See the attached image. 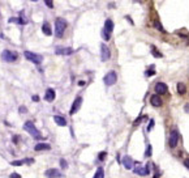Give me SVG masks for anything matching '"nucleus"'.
Listing matches in <instances>:
<instances>
[{"label": "nucleus", "mask_w": 189, "mask_h": 178, "mask_svg": "<svg viewBox=\"0 0 189 178\" xmlns=\"http://www.w3.org/2000/svg\"><path fill=\"white\" fill-rule=\"evenodd\" d=\"M65 29H67V21L61 17H58L55 20V36L58 38H61L64 36Z\"/></svg>", "instance_id": "nucleus-1"}, {"label": "nucleus", "mask_w": 189, "mask_h": 178, "mask_svg": "<svg viewBox=\"0 0 189 178\" xmlns=\"http://www.w3.org/2000/svg\"><path fill=\"white\" fill-rule=\"evenodd\" d=\"M24 130L25 131H28L34 139H41L42 138V134L38 131V128L34 126V123L32 122V120H26V122L24 123Z\"/></svg>", "instance_id": "nucleus-2"}, {"label": "nucleus", "mask_w": 189, "mask_h": 178, "mask_svg": "<svg viewBox=\"0 0 189 178\" xmlns=\"http://www.w3.org/2000/svg\"><path fill=\"white\" fill-rule=\"evenodd\" d=\"M113 30V23L111 19H107L106 23H104V28L102 30V37L104 41H108L110 38H111V33Z\"/></svg>", "instance_id": "nucleus-3"}, {"label": "nucleus", "mask_w": 189, "mask_h": 178, "mask_svg": "<svg viewBox=\"0 0 189 178\" xmlns=\"http://www.w3.org/2000/svg\"><path fill=\"white\" fill-rule=\"evenodd\" d=\"M2 58L3 60H5L8 63H13L19 59V54L16 51H11V50H4L2 53Z\"/></svg>", "instance_id": "nucleus-4"}, {"label": "nucleus", "mask_w": 189, "mask_h": 178, "mask_svg": "<svg viewBox=\"0 0 189 178\" xmlns=\"http://www.w3.org/2000/svg\"><path fill=\"white\" fill-rule=\"evenodd\" d=\"M24 55H25L26 59L30 60V62L34 63V64H41V63L43 62V56H42V55L34 54V53H32V51H25Z\"/></svg>", "instance_id": "nucleus-5"}, {"label": "nucleus", "mask_w": 189, "mask_h": 178, "mask_svg": "<svg viewBox=\"0 0 189 178\" xmlns=\"http://www.w3.org/2000/svg\"><path fill=\"white\" fill-rule=\"evenodd\" d=\"M116 80H117V75H116L115 71H110L107 75L103 77V81H104V84H106L107 86L113 85L116 82Z\"/></svg>", "instance_id": "nucleus-6"}, {"label": "nucleus", "mask_w": 189, "mask_h": 178, "mask_svg": "<svg viewBox=\"0 0 189 178\" xmlns=\"http://www.w3.org/2000/svg\"><path fill=\"white\" fill-rule=\"evenodd\" d=\"M177 143H179V132L176 131V130H172V131H171V134H170L168 144H170L171 148H176Z\"/></svg>", "instance_id": "nucleus-7"}, {"label": "nucleus", "mask_w": 189, "mask_h": 178, "mask_svg": "<svg viewBox=\"0 0 189 178\" xmlns=\"http://www.w3.org/2000/svg\"><path fill=\"white\" fill-rule=\"evenodd\" d=\"M110 58H111V53H110V49L104 45V43H102L100 45V59L103 60V62H106V60H108Z\"/></svg>", "instance_id": "nucleus-8"}, {"label": "nucleus", "mask_w": 189, "mask_h": 178, "mask_svg": "<svg viewBox=\"0 0 189 178\" xmlns=\"http://www.w3.org/2000/svg\"><path fill=\"white\" fill-rule=\"evenodd\" d=\"M81 105H82V97H77L72 103V107H71V110H69V114L71 115L76 114V113L78 111V109L81 107Z\"/></svg>", "instance_id": "nucleus-9"}, {"label": "nucleus", "mask_w": 189, "mask_h": 178, "mask_svg": "<svg viewBox=\"0 0 189 178\" xmlns=\"http://www.w3.org/2000/svg\"><path fill=\"white\" fill-rule=\"evenodd\" d=\"M45 176L47 178H61L63 177L61 172H59L58 169H48V170L45 172Z\"/></svg>", "instance_id": "nucleus-10"}, {"label": "nucleus", "mask_w": 189, "mask_h": 178, "mask_svg": "<svg viewBox=\"0 0 189 178\" xmlns=\"http://www.w3.org/2000/svg\"><path fill=\"white\" fill-rule=\"evenodd\" d=\"M150 103L154 107H160L162 105H163V101H162L160 96H158V94H153L151 98H150Z\"/></svg>", "instance_id": "nucleus-11"}, {"label": "nucleus", "mask_w": 189, "mask_h": 178, "mask_svg": "<svg viewBox=\"0 0 189 178\" xmlns=\"http://www.w3.org/2000/svg\"><path fill=\"white\" fill-rule=\"evenodd\" d=\"M133 172L138 176H147L149 174V169L147 166H142V165H137L136 168H133Z\"/></svg>", "instance_id": "nucleus-12"}, {"label": "nucleus", "mask_w": 189, "mask_h": 178, "mask_svg": "<svg viewBox=\"0 0 189 178\" xmlns=\"http://www.w3.org/2000/svg\"><path fill=\"white\" fill-rule=\"evenodd\" d=\"M123 165H124L125 169H128V170H132V169H133V166H134V161L129 157V156H124V157H123Z\"/></svg>", "instance_id": "nucleus-13"}, {"label": "nucleus", "mask_w": 189, "mask_h": 178, "mask_svg": "<svg viewBox=\"0 0 189 178\" xmlns=\"http://www.w3.org/2000/svg\"><path fill=\"white\" fill-rule=\"evenodd\" d=\"M55 53L58 55H71L73 54V49L71 47H56Z\"/></svg>", "instance_id": "nucleus-14"}, {"label": "nucleus", "mask_w": 189, "mask_h": 178, "mask_svg": "<svg viewBox=\"0 0 189 178\" xmlns=\"http://www.w3.org/2000/svg\"><path fill=\"white\" fill-rule=\"evenodd\" d=\"M167 90H168V88H167V85L164 82H158L155 85V92H157L158 96H159V94H166Z\"/></svg>", "instance_id": "nucleus-15"}, {"label": "nucleus", "mask_w": 189, "mask_h": 178, "mask_svg": "<svg viewBox=\"0 0 189 178\" xmlns=\"http://www.w3.org/2000/svg\"><path fill=\"white\" fill-rule=\"evenodd\" d=\"M55 96H56V93H55V90L52 89V88H48L46 90V94H45V99L47 102H52L55 99Z\"/></svg>", "instance_id": "nucleus-16"}, {"label": "nucleus", "mask_w": 189, "mask_h": 178, "mask_svg": "<svg viewBox=\"0 0 189 178\" xmlns=\"http://www.w3.org/2000/svg\"><path fill=\"white\" fill-rule=\"evenodd\" d=\"M54 120H55L56 124H58V126H61V127L67 126V120H65V118H64V117H61V115H55V117H54Z\"/></svg>", "instance_id": "nucleus-17"}, {"label": "nucleus", "mask_w": 189, "mask_h": 178, "mask_svg": "<svg viewBox=\"0 0 189 178\" xmlns=\"http://www.w3.org/2000/svg\"><path fill=\"white\" fill-rule=\"evenodd\" d=\"M34 149L35 151H48V149H51V145L50 144H47V143H38V144L34 147Z\"/></svg>", "instance_id": "nucleus-18"}, {"label": "nucleus", "mask_w": 189, "mask_h": 178, "mask_svg": "<svg viewBox=\"0 0 189 178\" xmlns=\"http://www.w3.org/2000/svg\"><path fill=\"white\" fill-rule=\"evenodd\" d=\"M42 32L45 33L46 36H51V34H52V30H51L50 24H48V23H43V25H42Z\"/></svg>", "instance_id": "nucleus-19"}, {"label": "nucleus", "mask_w": 189, "mask_h": 178, "mask_svg": "<svg viewBox=\"0 0 189 178\" xmlns=\"http://www.w3.org/2000/svg\"><path fill=\"white\" fill-rule=\"evenodd\" d=\"M176 89H177V93L179 94H184V93L187 92V85L184 84V82H177Z\"/></svg>", "instance_id": "nucleus-20"}, {"label": "nucleus", "mask_w": 189, "mask_h": 178, "mask_svg": "<svg viewBox=\"0 0 189 178\" xmlns=\"http://www.w3.org/2000/svg\"><path fill=\"white\" fill-rule=\"evenodd\" d=\"M93 178H104V172H103V168H98L95 172V174Z\"/></svg>", "instance_id": "nucleus-21"}, {"label": "nucleus", "mask_w": 189, "mask_h": 178, "mask_svg": "<svg viewBox=\"0 0 189 178\" xmlns=\"http://www.w3.org/2000/svg\"><path fill=\"white\" fill-rule=\"evenodd\" d=\"M154 28L158 29V30H159V32H162V33H164V29H163V26H162L160 21H158V20L154 21Z\"/></svg>", "instance_id": "nucleus-22"}, {"label": "nucleus", "mask_w": 189, "mask_h": 178, "mask_svg": "<svg viewBox=\"0 0 189 178\" xmlns=\"http://www.w3.org/2000/svg\"><path fill=\"white\" fill-rule=\"evenodd\" d=\"M151 54H153V56H155V58H163V55H162L157 49H154V47L151 49Z\"/></svg>", "instance_id": "nucleus-23"}, {"label": "nucleus", "mask_w": 189, "mask_h": 178, "mask_svg": "<svg viewBox=\"0 0 189 178\" xmlns=\"http://www.w3.org/2000/svg\"><path fill=\"white\" fill-rule=\"evenodd\" d=\"M147 118V117L146 115H141V117H138V118L137 119H136L134 120V122H133V126H138L140 123H141V120H143V119H146Z\"/></svg>", "instance_id": "nucleus-24"}, {"label": "nucleus", "mask_w": 189, "mask_h": 178, "mask_svg": "<svg viewBox=\"0 0 189 178\" xmlns=\"http://www.w3.org/2000/svg\"><path fill=\"white\" fill-rule=\"evenodd\" d=\"M153 75H155V71H154V69H147V71H145V76L150 77Z\"/></svg>", "instance_id": "nucleus-25"}, {"label": "nucleus", "mask_w": 189, "mask_h": 178, "mask_svg": "<svg viewBox=\"0 0 189 178\" xmlns=\"http://www.w3.org/2000/svg\"><path fill=\"white\" fill-rule=\"evenodd\" d=\"M11 164L15 165V166H20V165H22V164H25V162H24V160H17V161H12Z\"/></svg>", "instance_id": "nucleus-26"}, {"label": "nucleus", "mask_w": 189, "mask_h": 178, "mask_svg": "<svg viewBox=\"0 0 189 178\" xmlns=\"http://www.w3.org/2000/svg\"><path fill=\"white\" fill-rule=\"evenodd\" d=\"M60 166H61V168H63V169H65V168H68V162H67V161H65V160H64V159H61V160H60Z\"/></svg>", "instance_id": "nucleus-27"}, {"label": "nucleus", "mask_w": 189, "mask_h": 178, "mask_svg": "<svg viewBox=\"0 0 189 178\" xmlns=\"http://www.w3.org/2000/svg\"><path fill=\"white\" fill-rule=\"evenodd\" d=\"M106 156H107V152H100L99 156H98V159L100 160V161H103V160L106 159Z\"/></svg>", "instance_id": "nucleus-28"}, {"label": "nucleus", "mask_w": 189, "mask_h": 178, "mask_svg": "<svg viewBox=\"0 0 189 178\" xmlns=\"http://www.w3.org/2000/svg\"><path fill=\"white\" fill-rule=\"evenodd\" d=\"M145 156H146V157H150V156H151V145H147V149H146Z\"/></svg>", "instance_id": "nucleus-29"}, {"label": "nucleus", "mask_w": 189, "mask_h": 178, "mask_svg": "<svg viewBox=\"0 0 189 178\" xmlns=\"http://www.w3.org/2000/svg\"><path fill=\"white\" fill-rule=\"evenodd\" d=\"M153 127H154V119H150V123H149V126H147V130L149 131H151Z\"/></svg>", "instance_id": "nucleus-30"}, {"label": "nucleus", "mask_w": 189, "mask_h": 178, "mask_svg": "<svg viewBox=\"0 0 189 178\" xmlns=\"http://www.w3.org/2000/svg\"><path fill=\"white\" fill-rule=\"evenodd\" d=\"M9 178H21V176L19 174V173H12V174L9 176Z\"/></svg>", "instance_id": "nucleus-31"}, {"label": "nucleus", "mask_w": 189, "mask_h": 178, "mask_svg": "<svg viewBox=\"0 0 189 178\" xmlns=\"http://www.w3.org/2000/svg\"><path fill=\"white\" fill-rule=\"evenodd\" d=\"M46 5L48 8H52V7H54V4H52V2H48V0H46Z\"/></svg>", "instance_id": "nucleus-32"}, {"label": "nucleus", "mask_w": 189, "mask_h": 178, "mask_svg": "<svg viewBox=\"0 0 189 178\" xmlns=\"http://www.w3.org/2000/svg\"><path fill=\"white\" fill-rule=\"evenodd\" d=\"M184 166H185V168H188V169H189V159H187V160H185V161H184Z\"/></svg>", "instance_id": "nucleus-33"}, {"label": "nucleus", "mask_w": 189, "mask_h": 178, "mask_svg": "<svg viewBox=\"0 0 189 178\" xmlns=\"http://www.w3.org/2000/svg\"><path fill=\"white\" fill-rule=\"evenodd\" d=\"M184 110H185L188 114H189V103H185V106H184Z\"/></svg>", "instance_id": "nucleus-34"}, {"label": "nucleus", "mask_w": 189, "mask_h": 178, "mask_svg": "<svg viewBox=\"0 0 189 178\" xmlns=\"http://www.w3.org/2000/svg\"><path fill=\"white\" fill-rule=\"evenodd\" d=\"M20 113H26V107L21 106V107H20Z\"/></svg>", "instance_id": "nucleus-35"}, {"label": "nucleus", "mask_w": 189, "mask_h": 178, "mask_svg": "<svg viewBox=\"0 0 189 178\" xmlns=\"http://www.w3.org/2000/svg\"><path fill=\"white\" fill-rule=\"evenodd\" d=\"M32 98H33V101H39V97L38 96H33Z\"/></svg>", "instance_id": "nucleus-36"}, {"label": "nucleus", "mask_w": 189, "mask_h": 178, "mask_svg": "<svg viewBox=\"0 0 189 178\" xmlns=\"http://www.w3.org/2000/svg\"><path fill=\"white\" fill-rule=\"evenodd\" d=\"M78 85H80V86H83V85H85V81H78Z\"/></svg>", "instance_id": "nucleus-37"}]
</instances>
